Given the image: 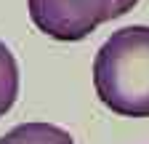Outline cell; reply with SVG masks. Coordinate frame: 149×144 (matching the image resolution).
Masks as SVG:
<instances>
[{
  "mask_svg": "<svg viewBox=\"0 0 149 144\" xmlns=\"http://www.w3.org/2000/svg\"><path fill=\"white\" fill-rule=\"evenodd\" d=\"M0 144H74V139L53 123H22L0 139Z\"/></svg>",
  "mask_w": 149,
  "mask_h": 144,
  "instance_id": "obj_3",
  "label": "cell"
},
{
  "mask_svg": "<svg viewBox=\"0 0 149 144\" xmlns=\"http://www.w3.org/2000/svg\"><path fill=\"white\" fill-rule=\"evenodd\" d=\"M93 85L104 107L123 117H149V27L112 32L96 53Z\"/></svg>",
  "mask_w": 149,
  "mask_h": 144,
  "instance_id": "obj_1",
  "label": "cell"
},
{
  "mask_svg": "<svg viewBox=\"0 0 149 144\" xmlns=\"http://www.w3.org/2000/svg\"><path fill=\"white\" fill-rule=\"evenodd\" d=\"M19 96V64L11 48L0 40V117H3Z\"/></svg>",
  "mask_w": 149,
  "mask_h": 144,
  "instance_id": "obj_4",
  "label": "cell"
},
{
  "mask_svg": "<svg viewBox=\"0 0 149 144\" xmlns=\"http://www.w3.org/2000/svg\"><path fill=\"white\" fill-rule=\"evenodd\" d=\"M32 24L56 40H83L115 19V0H29Z\"/></svg>",
  "mask_w": 149,
  "mask_h": 144,
  "instance_id": "obj_2",
  "label": "cell"
},
{
  "mask_svg": "<svg viewBox=\"0 0 149 144\" xmlns=\"http://www.w3.org/2000/svg\"><path fill=\"white\" fill-rule=\"evenodd\" d=\"M136 3H139V0H115V19L123 16V13H128V11H133Z\"/></svg>",
  "mask_w": 149,
  "mask_h": 144,
  "instance_id": "obj_5",
  "label": "cell"
}]
</instances>
